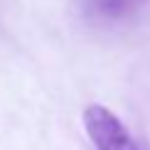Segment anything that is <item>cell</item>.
Returning <instances> with one entry per match:
<instances>
[{"mask_svg": "<svg viewBox=\"0 0 150 150\" xmlns=\"http://www.w3.org/2000/svg\"><path fill=\"white\" fill-rule=\"evenodd\" d=\"M84 128L96 150H140L118 118L108 108L93 103L84 111Z\"/></svg>", "mask_w": 150, "mask_h": 150, "instance_id": "cell-1", "label": "cell"}, {"mask_svg": "<svg viewBox=\"0 0 150 150\" xmlns=\"http://www.w3.org/2000/svg\"><path fill=\"white\" fill-rule=\"evenodd\" d=\"M150 0H86V10L101 20H123Z\"/></svg>", "mask_w": 150, "mask_h": 150, "instance_id": "cell-2", "label": "cell"}]
</instances>
